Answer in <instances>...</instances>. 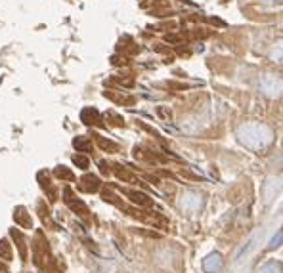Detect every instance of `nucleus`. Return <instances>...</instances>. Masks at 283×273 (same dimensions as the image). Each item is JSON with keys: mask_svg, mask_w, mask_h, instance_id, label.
<instances>
[{"mask_svg": "<svg viewBox=\"0 0 283 273\" xmlns=\"http://www.w3.org/2000/svg\"><path fill=\"white\" fill-rule=\"evenodd\" d=\"M33 260L39 268H46V264L50 262V247L48 241L44 239L42 231L35 233V241H33Z\"/></svg>", "mask_w": 283, "mask_h": 273, "instance_id": "obj_1", "label": "nucleus"}, {"mask_svg": "<svg viewBox=\"0 0 283 273\" xmlns=\"http://www.w3.org/2000/svg\"><path fill=\"white\" fill-rule=\"evenodd\" d=\"M63 201H65V205L73 210V212H77V214L81 216V218H88V208H86V205L84 203H81L79 199H75V195H73V189L71 187H65L63 189Z\"/></svg>", "mask_w": 283, "mask_h": 273, "instance_id": "obj_2", "label": "nucleus"}, {"mask_svg": "<svg viewBox=\"0 0 283 273\" xmlns=\"http://www.w3.org/2000/svg\"><path fill=\"white\" fill-rule=\"evenodd\" d=\"M101 187V182L98 176L94 174H84L81 178V189L82 191H86V193H96V191H100Z\"/></svg>", "mask_w": 283, "mask_h": 273, "instance_id": "obj_3", "label": "nucleus"}, {"mask_svg": "<svg viewBox=\"0 0 283 273\" xmlns=\"http://www.w3.org/2000/svg\"><path fill=\"white\" fill-rule=\"evenodd\" d=\"M122 193L128 197L134 205H138V206H143V208H149L151 205H153V201L149 199V197L145 195V193H142V191H132V189H122Z\"/></svg>", "mask_w": 283, "mask_h": 273, "instance_id": "obj_4", "label": "nucleus"}, {"mask_svg": "<svg viewBox=\"0 0 283 273\" xmlns=\"http://www.w3.org/2000/svg\"><path fill=\"white\" fill-rule=\"evenodd\" d=\"M14 220H16V224L21 226L23 229H31V228H33L31 214H27V208H25V206H18V208L14 210Z\"/></svg>", "mask_w": 283, "mask_h": 273, "instance_id": "obj_5", "label": "nucleus"}, {"mask_svg": "<svg viewBox=\"0 0 283 273\" xmlns=\"http://www.w3.org/2000/svg\"><path fill=\"white\" fill-rule=\"evenodd\" d=\"M81 120L84 122V124L92 126V124H100V122H101V117H100V113H98V111H96L94 107H86V109H82Z\"/></svg>", "mask_w": 283, "mask_h": 273, "instance_id": "obj_6", "label": "nucleus"}, {"mask_svg": "<svg viewBox=\"0 0 283 273\" xmlns=\"http://www.w3.org/2000/svg\"><path fill=\"white\" fill-rule=\"evenodd\" d=\"M12 237H14L16 245H18V249H20L21 260L25 262V260H27V241H25V237H23L21 231H18V229H12Z\"/></svg>", "mask_w": 283, "mask_h": 273, "instance_id": "obj_7", "label": "nucleus"}, {"mask_svg": "<svg viewBox=\"0 0 283 273\" xmlns=\"http://www.w3.org/2000/svg\"><path fill=\"white\" fill-rule=\"evenodd\" d=\"M115 174H117V178H119V180L126 182V183H140V182H138V178L132 174V172L124 170L121 164H115Z\"/></svg>", "mask_w": 283, "mask_h": 273, "instance_id": "obj_8", "label": "nucleus"}, {"mask_svg": "<svg viewBox=\"0 0 283 273\" xmlns=\"http://www.w3.org/2000/svg\"><path fill=\"white\" fill-rule=\"evenodd\" d=\"M94 137H96L98 145H100L103 151H107V153H117V151H119V145H117V143H113V141H109V139H103L101 136H94Z\"/></svg>", "mask_w": 283, "mask_h": 273, "instance_id": "obj_9", "label": "nucleus"}, {"mask_svg": "<svg viewBox=\"0 0 283 273\" xmlns=\"http://www.w3.org/2000/svg\"><path fill=\"white\" fill-rule=\"evenodd\" d=\"M0 260H12V245L8 243V239H0Z\"/></svg>", "mask_w": 283, "mask_h": 273, "instance_id": "obj_10", "label": "nucleus"}, {"mask_svg": "<svg viewBox=\"0 0 283 273\" xmlns=\"http://www.w3.org/2000/svg\"><path fill=\"white\" fill-rule=\"evenodd\" d=\"M103 201H105V203L115 205V206H117V208H121V210H126V205H124L122 201H119V197L113 195L111 191H103Z\"/></svg>", "mask_w": 283, "mask_h": 273, "instance_id": "obj_11", "label": "nucleus"}, {"mask_svg": "<svg viewBox=\"0 0 283 273\" xmlns=\"http://www.w3.org/2000/svg\"><path fill=\"white\" fill-rule=\"evenodd\" d=\"M54 174L58 176L60 180H67V182H73V180H75V174H73L69 168H65V166H58V168L54 170Z\"/></svg>", "mask_w": 283, "mask_h": 273, "instance_id": "obj_12", "label": "nucleus"}, {"mask_svg": "<svg viewBox=\"0 0 283 273\" xmlns=\"http://www.w3.org/2000/svg\"><path fill=\"white\" fill-rule=\"evenodd\" d=\"M73 145L77 147V151H88V149H90V141H88V137H84V136L75 137Z\"/></svg>", "mask_w": 283, "mask_h": 273, "instance_id": "obj_13", "label": "nucleus"}, {"mask_svg": "<svg viewBox=\"0 0 283 273\" xmlns=\"http://www.w3.org/2000/svg\"><path fill=\"white\" fill-rule=\"evenodd\" d=\"M73 162H75L77 166H81L82 170H86V168H88V164H90V162H88V159H86L84 155H75V157H73Z\"/></svg>", "mask_w": 283, "mask_h": 273, "instance_id": "obj_14", "label": "nucleus"}, {"mask_svg": "<svg viewBox=\"0 0 283 273\" xmlns=\"http://www.w3.org/2000/svg\"><path fill=\"white\" fill-rule=\"evenodd\" d=\"M138 235H143V237H151V239H159L161 235L159 233H155V231H145V229H134Z\"/></svg>", "mask_w": 283, "mask_h": 273, "instance_id": "obj_15", "label": "nucleus"}, {"mask_svg": "<svg viewBox=\"0 0 283 273\" xmlns=\"http://www.w3.org/2000/svg\"><path fill=\"white\" fill-rule=\"evenodd\" d=\"M103 96H105L107 99H111V101H117V103H119V101H122L121 96H117V94H113V92H103Z\"/></svg>", "mask_w": 283, "mask_h": 273, "instance_id": "obj_16", "label": "nucleus"}, {"mask_svg": "<svg viewBox=\"0 0 283 273\" xmlns=\"http://www.w3.org/2000/svg\"><path fill=\"white\" fill-rule=\"evenodd\" d=\"M165 40H166V42H180V37H178V35H166Z\"/></svg>", "mask_w": 283, "mask_h": 273, "instance_id": "obj_17", "label": "nucleus"}, {"mask_svg": "<svg viewBox=\"0 0 283 273\" xmlns=\"http://www.w3.org/2000/svg\"><path fill=\"white\" fill-rule=\"evenodd\" d=\"M211 23H212V25H216V27H224V25H226V23H224L222 20H218V18H211Z\"/></svg>", "mask_w": 283, "mask_h": 273, "instance_id": "obj_18", "label": "nucleus"}, {"mask_svg": "<svg viewBox=\"0 0 283 273\" xmlns=\"http://www.w3.org/2000/svg\"><path fill=\"white\" fill-rule=\"evenodd\" d=\"M182 176L189 178V180H199V176H197V174H191V172H188V170H182Z\"/></svg>", "mask_w": 283, "mask_h": 273, "instance_id": "obj_19", "label": "nucleus"}, {"mask_svg": "<svg viewBox=\"0 0 283 273\" xmlns=\"http://www.w3.org/2000/svg\"><path fill=\"white\" fill-rule=\"evenodd\" d=\"M157 113H159L161 117H165V118H170V111H165V109H161V107L157 109Z\"/></svg>", "mask_w": 283, "mask_h": 273, "instance_id": "obj_20", "label": "nucleus"}, {"mask_svg": "<svg viewBox=\"0 0 283 273\" xmlns=\"http://www.w3.org/2000/svg\"><path fill=\"white\" fill-rule=\"evenodd\" d=\"M100 166H101V172H103V174H107V172H109V166H107V162H101Z\"/></svg>", "mask_w": 283, "mask_h": 273, "instance_id": "obj_21", "label": "nucleus"}, {"mask_svg": "<svg viewBox=\"0 0 283 273\" xmlns=\"http://www.w3.org/2000/svg\"><path fill=\"white\" fill-rule=\"evenodd\" d=\"M262 2H268V4H274V2H280V0H262Z\"/></svg>", "mask_w": 283, "mask_h": 273, "instance_id": "obj_22", "label": "nucleus"}]
</instances>
